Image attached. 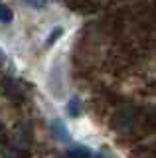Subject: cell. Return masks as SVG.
Masks as SVG:
<instances>
[{
	"mask_svg": "<svg viewBox=\"0 0 156 158\" xmlns=\"http://www.w3.org/2000/svg\"><path fill=\"white\" fill-rule=\"evenodd\" d=\"M51 132L55 135L57 140H63V142H69V132H67L65 125L61 121H51Z\"/></svg>",
	"mask_w": 156,
	"mask_h": 158,
	"instance_id": "cell-1",
	"label": "cell"
},
{
	"mask_svg": "<svg viewBox=\"0 0 156 158\" xmlns=\"http://www.w3.org/2000/svg\"><path fill=\"white\" fill-rule=\"evenodd\" d=\"M12 20V10L6 6V4H0V22H10Z\"/></svg>",
	"mask_w": 156,
	"mask_h": 158,
	"instance_id": "cell-2",
	"label": "cell"
},
{
	"mask_svg": "<svg viewBox=\"0 0 156 158\" xmlns=\"http://www.w3.org/2000/svg\"><path fill=\"white\" fill-rule=\"evenodd\" d=\"M30 8H36V10H42L47 6V0H24Z\"/></svg>",
	"mask_w": 156,
	"mask_h": 158,
	"instance_id": "cell-3",
	"label": "cell"
},
{
	"mask_svg": "<svg viewBox=\"0 0 156 158\" xmlns=\"http://www.w3.org/2000/svg\"><path fill=\"white\" fill-rule=\"evenodd\" d=\"M69 115L71 117L79 115V101H77V97H73L71 101H69Z\"/></svg>",
	"mask_w": 156,
	"mask_h": 158,
	"instance_id": "cell-4",
	"label": "cell"
},
{
	"mask_svg": "<svg viewBox=\"0 0 156 158\" xmlns=\"http://www.w3.org/2000/svg\"><path fill=\"white\" fill-rule=\"evenodd\" d=\"M61 34H63V30H61V28H53V32H51V36H50V38H47V42H46V46H51V44H53V42H55V40H57V38H60V36H61Z\"/></svg>",
	"mask_w": 156,
	"mask_h": 158,
	"instance_id": "cell-5",
	"label": "cell"
},
{
	"mask_svg": "<svg viewBox=\"0 0 156 158\" xmlns=\"http://www.w3.org/2000/svg\"><path fill=\"white\" fill-rule=\"evenodd\" d=\"M87 154H89V152L83 150V148H77V150H73V152H71V156H87Z\"/></svg>",
	"mask_w": 156,
	"mask_h": 158,
	"instance_id": "cell-6",
	"label": "cell"
}]
</instances>
